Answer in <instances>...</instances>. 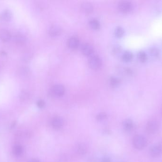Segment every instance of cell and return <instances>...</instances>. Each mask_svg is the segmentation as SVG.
Listing matches in <instances>:
<instances>
[{"mask_svg":"<svg viewBox=\"0 0 162 162\" xmlns=\"http://www.w3.org/2000/svg\"><path fill=\"white\" fill-rule=\"evenodd\" d=\"M107 118V115L105 113H101L99 114L96 116V119L98 121L103 120L106 119Z\"/></svg>","mask_w":162,"mask_h":162,"instance_id":"484cf974","label":"cell"},{"mask_svg":"<svg viewBox=\"0 0 162 162\" xmlns=\"http://www.w3.org/2000/svg\"><path fill=\"white\" fill-rule=\"evenodd\" d=\"M79 40L78 38L75 36L71 37L67 40V46L70 49H77L79 47Z\"/></svg>","mask_w":162,"mask_h":162,"instance_id":"30bf717a","label":"cell"},{"mask_svg":"<svg viewBox=\"0 0 162 162\" xmlns=\"http://www.w3.org/2000/svg\"><path fill=\"white\" fill-rule=\"evenodd\" d=\"M64 125V121L62 118L59 116H56L53 118L52 119V125L54 129H60L62 128Z\"/></svg>","mask_w":162,"mask_h":162,"instance_id":"ba28073f","label":"cell"},{"mask_svg":"<svg viewBox=\"0 0 162 162\" xmlns=\"http://www.w3.org/2000/svg\"><path fill=\"white\" fill-rule=\"evenodd\" d=\"M162 153V146L161 144L153 145L150 149V153L153 157H159Z\"/></svg>","mask_w":162,"mask_h":162,"instance_id":"8992f818","label":"cell"},{"mask_svg":"<svg viewBox=\"0 0 162 162\" xmlns=\"http://www.w3.org/2000/svg\"><path fill=\"white\" fill-rule=\"evenodd\" d=\"M121 51V48L119 45H116L112 49V53L114 54H118Z\"/></svg>","mask_w":162,"mask_h":162,"instance_id":"4316f807","label":"cell"},{"mask_svg":"<svg viewBox=\"0 0 162 162\" xmlns=\"http://www.w3.org/2000/svg\"><path fill=\"white\" fill-rule=\"evenodd\" d=\"M134 124L132 120L126 119L123 123L124 128L126 131H130L133 128Z\"/></svg>","mask_w":162,"mask_h":162,"instance_id":"e0dca14e","label":"cell"},{"mask_svg":"<svg viewBox=\"0 0 162 162\" xmlns=\"http://www.w3.org/2000/svg\"><path fill=\"white\" fill-rule=\"evenodd\" d=\"M11 38V34L6 29L0 30V39L3 42H8Z\"/></svg>","mask_w":162,"mask_h":162,"instance_id":"8fae6325","label":"cell"},{"mask_svg":"<svg viewBox=\"0 0 162 162\" xmlns=\"http://www.w3.org/2000/svg\"><path fill=\"white\" fill-rule=\"evenodd\" d=\"M133 8L132 3L129 1H123L119 2L118 5V9L122 13H127L130 12Z\"/></svg>","mask_w":162,"mask_h":162,"instance_id":"3957f363","label":"cell"},{"mask_svg":"<svg viewBox=\"0 0 162 162\" xmlns=\"http://www.w3.org/2000/svg\"><path fill=\"white\" fill-rule=\"evenodd\" d=\"M101 162H111L110 159L108 158H104L103 160H102Z\"/></svg>","mask_w":162,"mask_h":162,"instance_id":"f546056e","label":"cell"},{"mask_svg":"<svg viewBox=\"0 0 162 162\" xmlns=\"http://www.w3.org/2000/svg\"><path fill=\"white\" fill-rule=\"evenodd\" d=\"M77 151L78 153H80L81 155H84L87 153V147L85 144L81 143L77 147Z\"/></svg>","mask_w":162,"mask_h":162,"instance_id":"cb8c5ba5","label":"cell"},{"mask_svg":"<svg viewBox=\"0 0 162 162\" xmlns=\"http://www.w3.org/2000/svg\"><path fill=\"white\" fill-rule=\"evenodd\" d=\"M65 92V88L63 85L57 84L52 87L50 90L51 95L56 97L62 96Z\"/></svg>","mask_w":162,"mask_h":162,"instance_id":"277c9868","label":"cell"},{"mask_svg":"<svg viewBox=\"0 0 162 162\" xmlns=\"http://www.w3.org/2000/svg\"><path fill=\"white\" fill-rule=\"evenodd\" d=\"M14 40L17 44L22 45L26 42V38L21 33H16L14 37Z\"/></svg>","mask_w":162,"mask_h":162,"instance_id":"4fadbf2b","label":"cell"},{"mask_svg":"<svg viewBox=\"0 0 162 162\" xmlns=\"http://www.w3.org/2000/svg\"><path fill=\"white\" fill-rule=\"evenodd\" d=\"M124 32H125L124 29L120 26L116 27L114 30L115 36L118 38H120L123 36Z\"/></svg>","mask_w":162,"mask_h":162,"instance_id":"ffe728a7","label":"cell"},{"mask_svg":"<svg viewBox=\"0 0 162 162\" xmlns=\"http://www.w3.org/2000/svg\"><path fill=\"white\" fill-rule=\"evenodd\" d=\"M149 52H150L151 56L154 58L159 57V55H160L159 50L156 47L151 48L149 50Z\"/></svg>","mask_w":162,"mask_h":162,"instance_id":"7402d4cb","label":"cell"},{"mask_svg":"<svg viewBox=\"0 0 162 162\" xmlns=\"http://www.w3.org/2000/svg\"><path fill=\"white\" fill-rule=\"evenodd\" d=\"M12 13L9 10H5L0 15V19L5 22H8L12 19Z\"/></svg>","mask_w":162,"mask_h":162,"instance_id":"9a60e30c","label":"cell"},{"mask_svg":"<svg viewBox=\"0 0 162 162\" xmlns=\"http://www.w3.org/2000/svg\"><path fill=\"white\" fill-rule=\"evenodd\" d=\"M30 71L29 68L23 67L19 69L18 74L20 77L22 79H26L30 75Z\"/></svg>","mask_w":162,"mask_h":162,"instance_id":"5bb4252c","label":"cell"},{"mask_svg":"<svg viewBox=\"0 0 162 162\" xmlns=\"http://www.w3.org/2000/svg\"><path fill=\"white\" fill-rule=\"evenodd\" d=\"M61 32V29L59 25H53L50 27L49 33L52 37H57L60 35Z\"/></svg>","mask_w":162,"mask_h":162,"instance_id":"9c48e42d","label":"cell"},{"mask_svg":"<svg viewBox=\"0 0 162 162\" xmlns=\"http://www.w3.org/2000/svg\"><path fill=\"white\" fill-rule=\"evenodd\" d=\"M138 58L141 62H145L147 59V56L146 53L143 51H140L138 53Z\"/></svg>","mask_w":162,"mask_h":162,"instance_id":"603a6c76","label":"cell"},{"mask_svg":"<svg viewBox=\"0 0 162 162\" xmlns=\"http://www.w3.org/2000/svg\"><path fill=\"white\" fill-rule=\"evenodd\" d=\"M89 25L92 29L98 30L101 27V24L99 21L96 19H91L89 21Z\"/></svg>","mask_w":162,"mask_h":162,"instance_id":"2e32d148","label":"cell"},{"mask_svg":"<svg viewBox=\"0 0 162 162\" xmlns=\"http://www.w3.org/2000/svg\"><path fill=\"white\" fill-rule=\"evenodd\" d=\"M159 128V123L157 121L150 120L148 122L146 125V131L148 133L153 134L157 132Z\"/></svg>","mask_w":162,"mask_h":162,"instance_id":"5b68a950","label":"cell"},{"mask_svg":"<svg viewBox=\"0 0 162 162\" xmlns=\"http://www.w3.org/2000/svg\"><path fill=\"white\" fill-rule=\"evenodd\" d=\"M13 153L16 156H19L22 155L23 152V149L20 145H16L13 148Z\"/></svg>","mask_w":162,"mask_h":162,"instance_id":"d4e9b609","label":"cell"},{"mask_svg":"<svg viewBox=\"0 0 162 162\" xmlns=\"http://www.w3.org/2000/svg\"><path fill=\"white\" fill-rule=\"evenodd\" d=\"M19 98L20 101H27L30 98V94L27 91H22L19 94Z\"/></svg>","mask_w":162,"mask_h":162,"instance_id":"44dd1931","label":"cell"},{"mask_svg":"<svg viewBox=\"0 0 162 162\" xmlns=\"http://www.w3.org/2000/svg\"><path fill=\"white\" fill-rule=\"evenodd\" d=\"M125 72L128 75H131L133 74V71L132 70V69H131L130 68H129V67H126L125 69Z\"/></svg>","mask_w":162,"mask_h":162,"instance_id":"f1b7e54d","label":"cell"},{"mask_svg":"<svg viewBox=\"0 0 162 162\" xmlns=\"http://www.w3.org/2000/svg\"><path fill=\"white\" fill-rule=\"evenodd\" d=\"M89 67L94 70H97L100 69L102 66V62L99 56L94 55L91 56L88 61Z\"/></svg>","mask_w":162,"mask_h":162,"instance_id":"7a4b0ae2","label":"cell"},{"mask_svg":"<svg viewBox=\"0 0 162 162\" xmlns=\"http://www.w3.org/2000/svg\"><path fill=\"white\" fill-rule=\"evenodd\" d=\"M29 162H40V161L37 159H35V158H33V159H30V160L29 161Z\"/></svg>","mask_w":162,"mask_h":162,"instance_id":"4dcf8cb0","label":"cell"},{"mask_svg":"<svg viewBox=\"0 0 162 162\" xmlns=\"http://www.w3.org/2000/svg\"><path fill=\"white\" fill-rule=\"evenodd\" d=\"M37 105L38 108H42L44 107L45 105V102L43 100H40L37 103Z\"/></svg>","mask_w":162,"mask_h":162,"instance_id":"83f0119b","label":"cell"},{"mask_svg":"<svg viewBox=\"0 0 162 162\" xmlns=\"http://www.w3.org/2000/svg\"><path fill=\"white\" fill-rule=\"evenodd\" d=\"M109 84L112 87L116 88L120 84V80L118 77H112L109 79Z\"/></svg>","mask_w":162,"mask_h":162,"instance_id":"d6986e66","label":"cell"},{"mask_svg":"<svg viewBox=\"0 0 162 162\" xmlns=\"http://www.w3.org/2000/svg\"><path fill=\"white\" fill-rule=\"evenodd\" d=\"M133 144L136 149L142 150L146 146L147 141L145 136L142 135H136L134 137Z\"/></svg>","mask_w":162,"mask_h":162,"instance_id":"6da1fadb","label":"cell"},{"mask_svg":"<svg viewBox=\"0 0 162 162\" xmlns=\"http://www.w3.org/2000/svg\"><path fill=\"white\" fill-rule=\"evenodd\" d=\"M82 54L85 56H90L94 52V48L92 45L89 43L83 44L81 47Z\"/></svg>","mask_w":162,"mask_h":162,"instance_id":"52a82bcc","label":"cell"},{"mask_svg":"<svg viewBox=\"0 0 162 162\" xmlns=\"http://www.w3.org/2000/svg\"><path fill=\"white\" fill-rule=\"evenodd\" d=\"M82 12L85 13H90L93 11V6L89 2H84L81 5L80 7Z\"/></svg>","mask_w":162,"mask_h":162,"instance_id":"7c38bea8","label":"cell"},{"mask_svg":"<svg viewBox=\"0 0 162 162\" xmlns=\"http://www.w3.org/2000/svg\"><path fill=\"white\" fill-rule=\"evenodd\" d=\"M133 57V54L131 52L126 51L122 55V59L124 61L128 62L132 60Z\"/></svg>","mask_w":162,"mask_h":162,"instance_id":"ac0fdd59","label":"cell"}]
</instances>
